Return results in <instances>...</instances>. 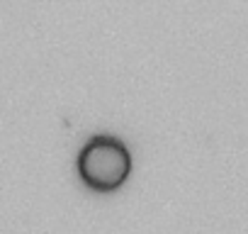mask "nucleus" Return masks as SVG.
Returning a JSON list of instances; mask_svg holds the SVG:
<instances>
[{
  "label": "nucleus",
  "mask_w": 248,
  "mask_h": 234,
  "mask_svg": "<svg viewBox=\"0 0 248 234\" xmlns=\"http://www.w3.org/2000/svg\"><path fill=\"white\" fill-rule=\"evenodd\" d=\"M78 176L93 193H114L132 173V154L122 139L95 134L78 151Z\"/></svg>",
  "instance_id": "nucleus-1"
}]
</instances>
